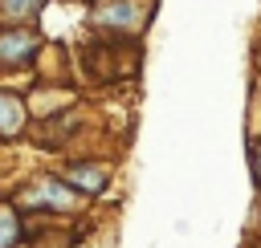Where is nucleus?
<instances>
[{
	"instance_id": "0eeeda50",
	"label": "nucleus",
	"mask_w": 261,
	"mask_h": 248,
	"mask_svg": "<svg viewBox=\"0 0 261 248\" xmlns=\"http://www.w3.org/2000/svg\"><path fill=\"white\" fill-rule=\"evenodd\" d=\"M12 244H16V215L0 207V248H12Z\"/></svg>"
},
{
	"instance_id": "7ed1b4c3",
	"label": "nucleus",
	"mask_w": 261,
	"mask_h": 248,
	"mask_svg": "<svg viewBox=\"0 0 261 248\" xmlns=\"http://www.w3.org/2000/svg\"><path fill=\"white\" fill-rule=\"evenodd\" d=\"M20 122H24L20 102H16V98H8V94H0V134H16V130H20Z\"/></svg>"
},
{
	"instance_id": "6e6552de",
	"label": "nucleus",
	"mask_w": 261,
	"mask_h": 248,
	"mask_svg": "<svg viewBox=\"0 0 261 248\" xmlns=\"http://www.w3.org/2000/svg\"><path fill=\"white\" fill-rule=\"evenodd\" d=\"M257 175H261V154H257Z\"/></svg>"
},
{
	"instance_id": "423d86ee",
	"label": "nucleus",
	"mask_w": 261,
	"mask_h": 248,
	"mask_svg": "<svg viewBox=\"0 0 261 248\" xmlns=\"http://www.w3.org/2000/svg\"><path fill=\"white\" fill-rule=\"evenodd\" d=\"M69 179H73L77 187H86V191H98V187L106 183V171H98V167H73Z\"/></svg>"
},
{
	"instance_id": "39448f33",
	"label": "nucleus",
	"mask_w": 261,
	"mask_h": 248,
	"mask_svg": "<svg viewBox=\"0 0 261 248\" xmlns=\"http://www.w3.org/2000/svg\"><path fill=\"white\" fill-rule=\"evenodd\" d=\"M41 4H45V0H0V16H4V20H24V16H33Z\"/></svg>"
},
{
	"instance_id": "20e7f679",
	"label": "nucleus",
	"mask_w": 261,
	"mask_h": 248,
	"mask_svg": "<svg viewBox=\"0 0 261 248\" xmlns=\"http://www.w3.org/2000/svg\"><path fill=\"white\" fill-rule=\"evenodd\" d=\"M98 20H102V24H114V28H130V24H135V8H130L126 0H118V4H106V8L98 12Z\"/></svg>"
},
{
	"instance_id": "f03ea898",
	"label": "nucleus",
	"mask_w": 261,
	"mask_h": 248,
	"mask_svg": "<svg viewBox=\"0 0 261 248\" xmlns=\"http://www.w3.org/2000/svg\"><path fill=\"white\" fill-rule=\"evenodd\" d=\"M24 199H29L33 207H37V203H53V207H65V203H69V191H65V187H57L53 179H45L41 187H29V191H24Z\"/></svg>"
},
{
	"instance_id": "f257e3e1",
	"label": "nucleus",
	"mask_w": 261,
	"mask_h": 248,
	"mask_svg": "<svg viewBox=\"0 0 261 248\" xmlns=\"http://www.w3.org/2000/svg\"><path fill=\"white\" fill-rule=\"evenodd\" d=\"M37 49L33 33H0V57L4 61H29Z\"/></svg>"
}]
</instances>
